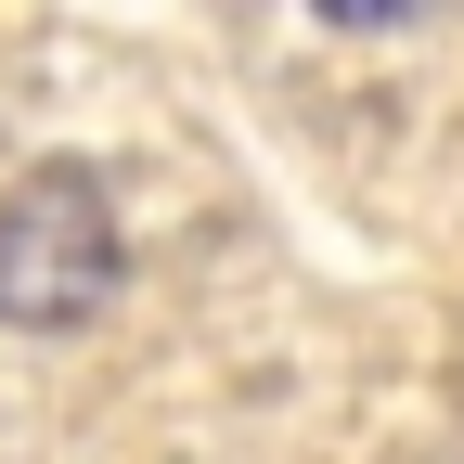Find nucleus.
I'll use <instances>...</instances> for the list:
<instances>
[{
  "label": "nucleus",
  "instance_id": "obj_1",
  "mask_svg": "<svg viewBox=\"0 0 464 464\" xmlns=\"http://www.w3.org/2000/svg\"><path fill=\"white\" fill-rule=\"evenodd\" d=\"M116 297V207L91 168H26L0 194V323L26 335H78Z\"/></svg>",
  "mask_w": 464,
  "mask_h": 464
}]
</instances>
